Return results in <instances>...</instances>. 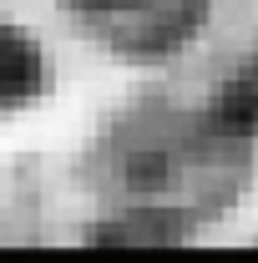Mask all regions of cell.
Masks as SVG:
<instances>
[{
  "instance_id": "obj_1",
  "label": "cell",
  "mask_w": 258,
  "mask_h": 263,
  "mask_svg": "<svg viewBox=\"0 0 258 263\" xmlns=\"http://www.w3.org/2000/svg\"><path fill=\"white\" fill-rule=\"evenodd\" d=\"M46 86V56L31 41V31H15L0 21V111L26 106Z\"/></svg>"
},
{
  "instance_id": "obj_3",
  "label": "cell",
  "mask_w": 258,
  "mask_h": 263,
  "mask_svg": "<svg viewBox=\"0 0 258 263\" xmlns=\"http://www.w3.org/2000/svg\"><path fill=\"white\" fill-rule=\"evenodd\" d=\"M66 5H76V10H86V15H97V21H117L132 0H66Z\"/></svg>"
},
{
  "instance_id": "obj_2",
  "label": "cell",
  "mask_w": 258,
  "mask_h": 263,
  "mask_svg": "<svg viewBox=\"0 0 258 263\" xmlns=\"http://www.w3.org/2000/svg\"><path fill=\"white\" fill-rule=\"evenodd\" d=\"M208 117H213L218 137H238V142L258 137V61H248L243 71L228 76Z\"/></svg>"
}]
</instances>
